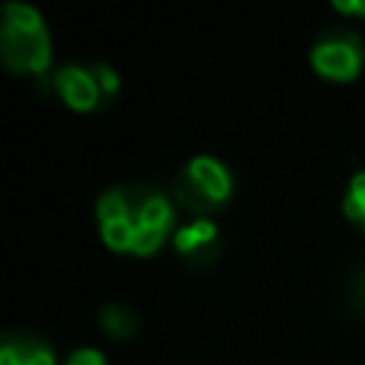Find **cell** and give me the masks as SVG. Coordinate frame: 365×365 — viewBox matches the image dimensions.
I'll list each match as a JSON object with an SVG mask.
<instances>
[{
  "label": "cell",
  "mask_w": 365,
  "mask_h": 365,
  "mask_svg": "<svg viewBox=\"0 0 365 365\" xmlns=\"http://www.w3.org/2000/svg\"><path fill=\"white\" fill-rule=\"evenodd\" d=\"M0 58L13 74L45 77L51 64V36L42 13L29 4H6L0 23Z\"/></svg>",
  "instance_id": "1"
},
{
  "label": "cell",
  "mask_w": 365,
  "mask_h": 365,
  "mask_svg": "<svg viewBox=\"0 0 365 365\" xmlns=\"http://www.w3.org/2000/svg\"><path fill=\"white\" fill-rule=\"evenodd\" d=\"M128 199V221H132V253L135 257H151L164 247L167 234L177 225V212L173 202L164 192L151 186L132 182L125 186Z\"/></svg>",
  "instance_id": "2"
},
{
  "label": "cell",
  "mask_w": 365,
  "mask_h": 365,
  "mask_svg": "<svg viewBox=\"0 0 365 365\" xmlns=\"http://www.w3.org/2000/svg\"><path fill=\"white\" fill-rule=\"evenodd\" d=\"M231 173L218 158L199 154L180 170L177 180V199L180 205H186L189 212H195V218H208V212H218L227 199H231Z\"/></svg>",
  "instance_id": "3"
},
{
  "label": "cell",
  "mask_w": 365,
  "mask_h": 365,
  "mask_svg": "<svg viewBox=\"0 0 365 365\" xmlns=\"http://www.w3.org/2000/svg\"><path fill=\"white\" fill-rule=\"evenodd\" d=\"M365 51H362V38L349 29H330L311 48V64L321 77L327 81H356L362 71Z\"/></svg>",
  "instance_id": "4"
},
{
  "label": "cell",
  "mask_w": 365,
  "mask_h": 365,
  "mask_svg": "<svg viewBox=\"0 0 365 365\" xmlns=\"http://www.w3.org/2000/svg\"><path fill=\"white\" fill-rule=\"evenodd\" d=\"M55 90L71 109L77 113H90L96 109L106 93H103L100 81H96L93 64H64V68L55 71Z\"/></svg>",
  "instance_id": "5"
},
{
  "label": "cell",
  "mask_w": 365,
  "mask_h": 365,
  "mask_svg": "<svg viewBox=\"0 0 365 365\" xmlns=\"http://www.w3.org/2000/svg\"><path fill=\"white\" fill-rule=\"evenodd\" d=\"M173 247H177V253L186 263L195 266L212 263L215 253H218V225L212 218H192L189 225L177 227Z\"/></svg>",
  "instance_id": "6"
},
{
  "label": "cell",
  "mask_w": 365,
  "mask_h": 365,
  "mask_svg": "<svg viewBox=\"0 0 365 365\" xmlns=\"http://www.w3.org/2000/svg\"><path fill=\"white\" fill-rule=\"evenodd\" d=\"M0 365H55V349L38 334L16 330L0 343Z\"/></svg>",
  "instance_id": "7"
},
{
  "label": "cell",
  "mask_w": 365,
  "mask_h": 365,
  "mask_svg": "<svg viewBox=\"0 0 365 365\" xmlns=\"http://www.w3.org/2000/svg\"><path fill=\"white\" fill-rule=\"evenodd\" d=\"M100 327L106 330L113 340H132L141 330V317L132 304L113 302V304H103L100 308Z\"/></svg>",
  "instance_id": "8"
},
{
  "label": "cell",
  "mask_w": 365,
  "mask_h": 365,
  "mask_svg": "<svg viewBox=\"0 0 365 365\" xmlns=\"http://www.w3.org/2000/svg\"><path fill=\"white\" fill-rule=\"evenodd\" d=\"M343 212H346L349 221L365 227V170H359L349 180V189L343 195Z\"/></svg>",
  "instance_id": "9"
},
{
  "label": "cell",
  "mask_w": 365,
  "mask_h": 365,
  "mask_svg": "<svg viewBox=\"0 0 365 365\" xmlns=\"http://www.w3.org/2000/svg\"><path fill=\"white\" fill-rule=\"evenodd\" d=\"M93 71H96V81H100V87H103V93H106V100L119 93V74H115L109 64L93 61Z\"/></svg>",
  "instance_id": "10"
},
{
  "label": "cell",
  "mask_w": 365,
  "mask_h": 365,
  "mask_svg": "<svg viewBox=\"0 0 365 365\" xmlns=\"http://www.w3.org/2000/svg\"><path fill=\"white\" fill-rule=\"evenodd\" d=\"M64 365H106V359H103L100 349L83 346V349H74V353L68 356V362H64Z\"/></svg>",
  "instance_id": "11"
},
{
  "label": "cell",
  "mask_w": 365,
  "mask_h": 365,
  "mask_svg": "<svg viewBox=\"0 0 365 365\" xmlns=\"http://www.w3.org/2000/svg\"><path fill=\"white\" fill-rule=\"evenodd\" d=\"M349 292H353V302L359 304V311L365 314V259L359 263V272H356L353 285H349Z\"/></svg>",
  "instance_id": "12"
},
{
  "label": "cell",
  "mask_w": 365,
  "mask_h": 365,
  "mask_svg": "<svg viewBox=\"0 0 365 365\" xmlns=\"http://www.w3.org/2000/svg\"><path fill=\"white\" fill-rule=\"evenodd\" d=\"M334 10L343 16H365V0H334Z\"/></svg>",
  "instance_id": "13"
}]
</instances>
